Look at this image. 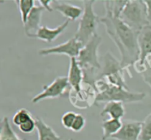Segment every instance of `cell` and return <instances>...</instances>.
I'll list each match as a JSON object with an SVG mask.
<instances>
[{
  "instance_id": "cell-1",
  "label": "cell",
  "mask_w": 151,
  "mask_h": 140,
  "mask_svg": "<svg viewBox=\"0 0 151 140\" xmlns=\"http://www.w3.org/2000/svg\"><path fill=\"white\" fill-rule=\"evenodd\" d=\"M100 23L105 26L106 32L114 42L120 53V63L129 76L132 78L129 67L139 58V48L137 32L124 23L119 18L109 13L100 19Z\"/></svg>"
},
{
  "instance_id": "cell-2",
  "label": "cell",
  "mask_w": 151,
  "mask_h": 140,
  "mask_svg": "<svg viewBox=\"0 0 151 140\" xmlns=\"http://www.w3.org/2000/svg\"><path fill=\"white\" fill-rule=\"evenodd\" d=\"M97 97L95 103H108L111 101L122 102L123 103H138L146 97L145 92H132L128 88L109 84L103 79H99L96 83Z\"/></svg>"
},
{
  "instance_id": "cell-3",
  "label": "cell",
  "mask_w": 151,
  "mask_h": 140,
  "mask_svg": "<svg viewBox=\"0 0 151 140\" xmlns=\"http://www.w3.org/2000/svg\"><path fill=\"white\" fill-rule=\"evenodd\" d=\"M83 13L79 20L78 27L75 37L85 45L97 33V27L100 23L99 16L94 10V0L83 1Z\"/></svg>"
},
{
  "instance_id": "cell-4",
  "label": "cell",
  "mask_w": 151,
  "mask_h": 140,
  "mask_svg": "<svg viewBox=\"0 0 151 140\" xmlns=\"http://www.w3.org/2000/svg\"><path fill=\"white\" fill-rule=\"evenodd\" d=\"M119 19L137 32H139L146 26L150 25L146 5L143 0L128 1Z\"/></svg>"
},
{
  "instance_id": "cell-5",
  "label": "cell",
  "mask_w": 151,
  "mask_h": 140,
  "mask_svg": "<svg viewBox=\"0 0 151 140\" xmlns=\"http://www.w3.org/2000/svg\"><path fill=\"white\" fill-rule=\"evenodd\" d=\"M125 70L110 52H108L103 57V66L100 71L99 79H103L109 84L116 86L128 88L125 81L124 73ZM98 79V80H99Z\"/></svg>"
},
{
  "instance_id": "cell-6",
  "label": "cell",
  "mask_w": 151,
  "mask_h": 140,
  "mask_svg": "<svg viewBox=\"0 0 151 140\" xmlns=\"http://www.w3.org/2000/svg\"><path fill=\"white\" fill-rule=\"evenodd\" d=\"M102 41V37L96 34L81 49L77 60L82 69L100 71L102 66L99 60L98 49Z\"/></svg>"
},
{
  "instance_id": "cell-7",
  "label": "cell",
  "mask_w": 151,
  "mask_h": 140,
  "mask_svg": "<svg viewBox=\"0 0 151 140\" xmlns=\"http://www.w3.org/2000/svg\"><path fill=\"white\" fill-rule=\"evenodd\" d=\"M71 88L68 82L67 76L56 78L50 85H44L43 90L32 99V103L35 104L47 99L58 98L69 95Z\"/></svg>"
},
{
  "instance_id": "cell-8",
  "label": "cell",
  "mask_w": 151,
  "mask_h": 140,
  "mask_svg": "<svg viewBox=\"0 0 151 140\" xmlns=\"http://www.w3.org/2000/svg\"><path fill=\"white\" fill-rule=\"evenodd\" d=\"M83 44L78 41L75 36L69 38L66 42L62 43L59 45L48 48L41 49L38 51V54L42 56L50 55L53 54L65 55L71 58H77L79 55L81 49L83 47Z\"/></svg>"
},
{
  "instance_id": "cell-9",
  "label": "cell",
  "mask_w": 151,
  "mask_h": 140,
  "mask_svg": "<svg viewBox=\"0 0 151 140\" xmlns=\"http://www.w3.org/2000/svg\"><path fill=\"white\" fill-rule=\"evenodd\" d=\"M68 82L71 88V92L73 93L75 96V100H72V103L76 100L77 97H79L82 100L83 83V72L82 68L80 66L77 58H71L70 64H69V72L67 75Z\"/></svg>"
},
{
  "instance_id": "cell-10",
  "label": "cell",
  "mask_w": 151,
  "mask_h": 140,
  "mask_svg": "<svg viewBox=\"0 0 151 140\" xmlns=\"http://www.w3.org/2000/svg\"><path fill=\"white\" fill-rule=\"evenodd\" d=\"M69 20H66L63 23L55 28H50L47 26H41V27L33 34L29 35V38H37L47 43H52L55 41L68 27Z\"/></svg>"
},
{
  "instance_id": "cell-11",
  "label": "cell",
  "mask_w": 151,
  "mask_h": 140,
  "mask_svg": "<svg viewBox=\"0 0 151 140\" xmlns=\"http://www.w3.org/2000/svg\"><path fill=\"white\" fill-rule=\"evenodd\" d=\"M142 122L136 120H125L119 132L111 139L115 140H138Z\"/></svg>"
},
{
  "instance_id": "cell-12",
  "label": "cell",
  "mask_w": 151,
  "mask_h": 140,
  "mask_svg": "<svg viewBox=\"0 0 151 140\" xmlns=\"http://www.w3.org/2000/svg\"><path fill=\"white\" fill-rule=\"evenodd\" d=\"M139 48V58L135 63L142 64L148 55H151V25L146 26L139 32L138 35Z\"/></svg>"
},
{
  "instance_id": "cell-13",
  "label": "cell",
  "mask_w": 151,
  "mask_h": 140,
  "mask_svg": "<svg viewBox=\"0 0 151 140\" xmlns=\"http://www.w3.org/2000/svg\"><path fill=\"white\" fill-rule=\"evenodd\" d=\"M44 8L41 5H35L29 13L27 19L24 24H23L24 29L27 36H29L31 34H33L41 27V19H42L43 13L44 12Z\"/></svg>"
},
{
  "instance_id": "cell-14",
  "label": "cell",
  "mask_w": 151,
  "mask_h": 140,
  "mask_svg": "<svg viewBox=\"0 0 151 140\" xmlns=\"http://www.w3.org/2000/svg\"><path fill=\"white\" fill-rule=\"evenodd\" d=\"M56 2L53 7V10L61 13L63 16L67 18L69 21L75 22L77 19H81L83 13V8L81 7L66 2Z\"/></svg>"
},
{
  "instance_id": "cell-15",
  "label": "cell",
  "mask_w": 151,
  "mask_h": 140,
  "mask_svg": "<svg viewBox=\"0 0 151 140\" xmlns=\"http://www.w3.org/2000/svg\"><path fill=\"white\" fill-rule=\"evenodd\" d=\"M36 130L38 132V140H62L61 137L47 125L42 118L37 117L35 119Z\"/></svg>"
},
{
  "instance_id": "cell-16",
  "label": "cell",
  "mask_w": 151,
  "mask_h": 140,
  "mask_svg": "<svg viewBox=\"0 0 151 140\" xmlns=\"http://www.w3.org/2000/svg\"><path fill=\"white\" fill-rule=\"evenodd\" d=\"M125 114V108L123 103L117 101H111L106 103L103 110L100 112V116L109 115L112 119H121Z\"/></svg>"
},
{
  "instance_id": "cell-17",
  "label": "cell",
  "mask_w": 151,
  "mask_h": 140,
  "mask_svg": "<svg viewBox=\"0 0 151 140\" xmlns=\"http://www.w3.org/2000/svg\"><path fill=\"white\" fill-rule=\"evenodd\" d=\"M122 126V122L121 119L109 118L104 120L102 123V128H103L102 139L106 140L109 138H112L113 136L119 132Z\"/></svg>"
},
{
  "instance_id": "cell-18",
  "label": "cell",
  "mask_w": 151,
  "mask_h": 140,
  "mask_svg": "<svg viewBox=\"0 0 151 140\" xmlns=\"http://www.w3.org/2000/svg\"><path fill=\"white\" fill-rule=\"evenodd\" d=\"M0 126V140H22L12 128L8 117H3Z\"/></svg>"
},
{
  "instance_id": "cell-19",
  "label": "cell",
  "mask_w": 151,
  "mask_h": 140,
  "mask_svg": "<svg viewBox=\"0 0 151 140\" xmlns=\"http://www.w3.org/2000/svg\"><path fill=\"white\" fill-rule=\"evenodd\" d=\"M134 67L136 72L142 75L145 82L151 88V55L146 57L142 64L134 63Z\"/></svg>"
},
{
  "instance_id": "cell-20",
  "label": "cell",
  "mask_w": 151,
  "mask_h": 140,
  "mask_svg": "<svg viewBox=\"0 0 151 140\" xmlns=\"http://www.w3.org/2000/svg\"><path fill=\"white\" fill-rule=\"evenodd\" d=\"M128 1H105L104 5L106 13H109L114 17L119 18Z\"/></svg>"
},
{
  "instance_id": "cell-21",
  "label": "cell",
  "mask_w": 151,
  "mask_h": 140,
  "mask_svg": "<svg viewBox=\"0 0 151 140\" xmlns=\"http://www.w3.org/2000/svg\"><path fill=\"white\" fill-rule=\"evenodd\" d=\"M15 2L17 4L18 9L20 12L22 24H24L29 13L35 6V1L34 0H16Z\"/></svg>"
},
{
  "instance_id": "cell-22",
  "label": "cell",
  "mask_w": 151,
  "mask_h": 140,
  "mask_svg": "<svg viewBox=\"0 0 151 140\" xmlns=\"http://www.w3.org/2000/svg\"><path fill=\"white\" fill-rule=\"evenodd\" d=\"M31 119H32V116L30 112L26 108H21L14 113L12 122L15 125L19 127L21 125Z\"/></svg>"
},
{
  "instance_id": "cell-23",
  "label": "cell",
  "mask_w": 151,
  "mask_h": 140,
  "mask_svg": "<svg viewBox=\"0 0 151 140\" xmlns=\"http://www.w3.org/2000/svg\"><path fill=\"white\" fill-rule=\"evenodd\" d=\"M138 140H151V113L142 121Z\"/></svg>"
},
{
  "instance_id": "cell-24",
  "label": "cell",
  "mask_w": 151,
  "mask_h": 140,
  "mask_svg": "<svg viewBox=\"0 0 151 140\" xmlns=\"http://www.w3.org/2000/svg\"><path fill=\"white\" fill-rule=\"evenodd\" d=\"M76 115L77 113L74 111H67L63 113L61 117V123L63 126L66 129L71 130L72 124L76 117Z\"/></svg>"
},
{
  "instance_id": "cell-25",
  "label": "cell",
  "mask_w": 151,
  "mask_h": 140,
  "mask_svg": "<svg viewBox=\"0 0 151 140\" xmlns=\"http://www.w3.org/2000/svg\"><path fill=\"white\" fill-rule=\"evenodd\" d=\"M86 125V119L82 114L81 113H77L76 117H75V121H74L71 130L74 132H80L82 131Z\"/></svg>"
},
{
  "instance_id": "cell-26",
  "label": "cell",
  "mask_w": 151,
  "mask_h": 140,
  "mask_svg": "<svg viewBox=\"0 0 151 140\" xmlns=\"http://www.w3.org/2000/svg\"><path fill=\"white\" fill-rule=\"evenodd\" d=\"M19 130L24 134H31L35 129H36V122L35 119H31L27 121L19 127Z\"/></svg>"
},
{
  "instance_id": "cell-27",
  "label": "cell",
  "mask_w": 151,
  "mask_h": 140,
  "mask_svg": "<svg viewBox=\"0 0 151 140\" xmlns=\"http://www.w3.org/2000/svg\"><path fill=\"white\" fill-rule=\"evenodd\" d=\"M40 5L42 7H44V10H47V11L52 12L53 10V7H52L51 4L52 2H54L52 0H38Z\"/></svg>"
},
{
  "instance_id": "cell-28",
  "label": "cell",
  "mask_w": 151,
  "mask_h": 140,
  "mask_svg": "<svg viewBox=\"0 0 151 140\" xmlns=\"http://www.w3.org/2000/svg\"><path fill=\"white\" fill-rule=\"evenodd\" d=\"M145 4L146 5V9H147V17L148 20L151 24V0H145Z\"/></svg>"
},
{
  "instance_id": "cell-29",
  "label": "cell",
  "mask_w": 151,
  "mask_h": 140,
  "mask_svg": "<svg viewBox=\"0 0 151 140\" xmlns=\"http://www.w3.org/2000/svg\"><path fill=\"white\" fill-rule=\"evenodd\" d=\"M69 140H73V139H69Z\"/></svg>"
},
{
  "instance_id": "cell-30",
  "label": "cell",
  "mask_w": 151,
  "mask_h": 140,
  "mask_svg": "<svg viewBox=\"0 0 151 140\" xmlns=\"http://www.w3.org/2000/svg\"><path fill=\"white\" fill-rule=\"evenodd\" d=\"M150 25H151V24H150Z\"/></svg>"
}]
</instances>
